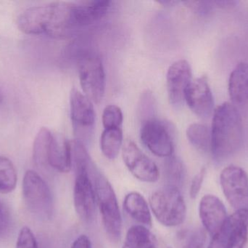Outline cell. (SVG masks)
<instances>
[{"label": "cell", "instance_id": "3957f363", "mask_svg": "<svg viewBox=\"0 0 248 248\" xmlns=\"http://www.w3.org/2000/svg\"><path fill=\"white\" fill-rule=\"evenodd\" d=\"M150 206L156 219L165 227H174L185 221L186 207L180 190L166 186L150 197Z\"/></svg>", "mask_w": 248, "mask_h": 248}, {"label": "cell", "instance_id": "4316f807", "mask_svg": "<svg viewBox=\"0 0 248 248\" xmlns=\"http://www.w3.org/2000/svg\"><path fill=\"white\" fill-rule=\"evenodd\" d=\"M154 99L151 93H147L143 94L141 99V116L142 117V121L146 119L154 118Z\"/></svg>", "mask_w": 248, "mask_h": 248}, {"label": "cell", "instance_id": "d6986e66", "mask_svg": "<svg viewBox=\"0 0 248 248\" xmlns=\"http://www.w3.org/2000/svg\"><path fill=\"white\" fill-rule=\"evenodd\" d=\"M124 207L125 212L141 226L151 227V212L148 203L141 194L132 192L125 195Z\"/></svg>", "mask_w": 248, "mask_h": 248}, {"label": "cell", "instance_id": "836d02e7", "mask_svg": "<svg viewBox=\"0 0 248 248\" xmlns=\"http://www.w3.org/2000/svg\"><path fill=\"white\" fill-rule=\"evenodd\" d=\"M158 3L165 6H173L175 4H177L178 1H170V0H169V1H165V0H163V1H159Z\"/></svg>", "mask_w": 248, "mask_h": 248}, {"label": "cell", "instance_id": "44dd1931", "mask_svg": "<svg viewBox=\"0 0 248 248\" xmlns=\"http://www.w3.org/2000/svg\"><path fill=\"white\" fill-rule=\"evenodd\" d=\"M123 144L122 128L105 129L100 139V147L103 154L109 160L117 157Z\"/></svg>", "mask_w": 248, "mask_h": 248}, {"label": "cell", "instance_id": "30bf717a", "mask_svg": "<svg viewBox=\"0 0 248 248\" xmlns=\"http://www.w3.org/2000/svg\"><path fill=\"white\" fill-rule=\"evenodd\" d=\"M248 211H236L212 237L208 248H244L248 240Z\"/></svg>", "mask_w": 248, "mask_h": 248}, {"label": "cell", "instance_id": "5bb4252c", "mask_svg": "<svg viewBox=\"0 0 248 248\" xmlns=\"http://www.w3.org/2000/svg\"><path fill=\"white\" fill-rule=\"evenodd\" d=\"M167 90L169 100L173 106H181L185 100V93L192 82V69L186 60L173 63L168 70Z\"/></svg>", "mask_w": 248, "mask_h": 248}, {"label": "cell", "instance_id": "4fadbf2b", "mask_svg": "<svg viewBox=\"0 0 248 248\" xmlns=\"http://www.w3.org/2000/svg\"><path fill=\"white\" fill-rule=\"evenodd\" d=\"M185 101L200 117L206 119L214 114V96L206 77L192 80L185 93Z\"/></svg>", "mask_w": 248, "mask_h": 248}, {"label": "cell", "instance_id": "f1b7e54d", "mask_svg": "<svg viewBox=\"0 0 248 248\" xmlns=\"http://www.w3.org/2000/svg\"><path fill=\"white\" fill-rule=\"evenodd\" d=\"M205 174H206V168L202 167L192 179V182H191L190 189H189V196L192 199H195L201 192Z\"/></svg>", "mask_w": 248, "mask_h": 248}, {"label": "cell", "instance_id": "603a6c76", "mask_svg": "<svg viewBox=\"0 0 248 248\" xmlns=\"http://www.w3.org/2000/svg\"><path fill=\"white\" fill-rule=\"evenodd\" d=\"M164 171L168 186L180 189L186 177V169L182 160L173 155L167 157L164 163Z\"/></svg>", "mask_w": 248, "mask_h": 248}, {"label": "cell", "instance_id": "5b68a950", "mask_svg": "<svg viewBox=\"0 0 248 248\" xmlns=\"http://www.w3.org/2000/svg\"><path fill=\"white\" fill-rule=\"evenodd\" d=\"M23 197L28 210L41 219H49L53 214V199L49 186L33 170H28L23 177Z\"/></svg>", "mask_w": 248, "mask_h": 248}, {"label": "cell", "instance_id": "cb8c5ba5", "mask_svg": "<svg viewBox=\"0 0 248 248\" xmlns=\"http://www.w3.org/2000/svg\"><path fill=\"white\" fill-rule=\"evenodd\" d=\"M17 182L14 165L7 157L0 156V193L6 195L14 191Z\"/></svg>", "mask_w": 248, "mask_h": 248}, {"label": "cell", "instance_id": "1f68e13d", "mask_svg": "<svg viewBox=\"0 0 248 248\" xmlns=\"http://www.w3.org/2000/svg\"><path fill=\"white\" fill-rule=\"evenodd\" d=\"M71 248H93V247H92V243L90 238L85 234H82L74 240Z\"/></svg>", "mask_w": 248, "mask_h": 248}, {"label": "cell", "instance_id": "8fae6325", "mask_svg": "<svg viewBox=\"0 0 248 248\" xmlns=\"http://www.w3.org/2000/svg\"><path fill=\"white\" fill-rule=\"evenodd\" d=\"M140 136L144 145L155 155L165 158L173 155L171 131L165 122L155 117L142 121Z\"/></svg>", "mask_w": 248, "mask_h": 248}, {"label": "cell", "instance_id": "484cf974", "mask_svg": "<svg viewBox=\"0 0 248 248\" xmlns=\"http://www.w3.org/2000/svg\"><path fill=\"white\" fill-rule=\"evenodd\" d=\"M16 248H39L36 237L29 227H24L20 230Z\"/></svg>", "mask_w": 248, "mask_h": 248}, {"label": "cell", "instance_id": "d6a6232c", "mask_svg": "<svg viewBox=\"0 0 248 248\" xmlns=\"http://www.w3.org/2000/svg\"><path fill=\"white\" fill-rule=\"evenodd\" d=\"M214 4L218 7H223V8H231V7H234L237 1H215Z\"/></svg>", "mask_w": 248, "mask_h": 248}, {"label": "cell", "instance_id": "9a60e30c", "mask_svg": "<svg viewBox=\"0 0 248 248\" xmlns=\"http://www.w3.org/2000/svg\"><path fill=\"white\" fill-rule=\"evenodd\" d=\"M72 167L71 142L61 134L52 133L46 148L45 169L68 173Z\"/></svg>", "mask_w": 248, "mask_h": 248}, {"label": "cell", "instance_id": "7a4b0ae2", "mask_svg": "<svg viewBox=\"0 0 248 248\" xmlns=\"http://www.w3.org/2000/svg\"><path fill=\"white\" fill-rule=\"evenodd\" d=\"M213 115L211 152L216 161L222 162L232 157L243 145V120L238 109L229 102L218 106Z\"/></svg>", "mask_w": 248, "mask_h": 248}, {"label": "cell", "instance_id": "7402d4cb", "mask_svg": "<svg viewBox=\"0 0 248 248\" xmlns=\"http://www.w3.org/2000/svg\"><path fill=\"white\" fill-rule=\"evenodd\" d=\"M186 136L194 147L202 151H211V130L206 125L192 123L186 130Z\"/></svg>", "mask_w": 248, "mask_h": 248}, {"label": "cell", "instance_id": "83f0119b", "mask_svg": "<svg viewBox=\"0 0 248 248\" xmlns=\"http://www.w3.org/2000/svg\"><path fill=\"white\" fill-rule=\"evenodd\" d=\"M206 241V233L203 229L194 230L186 240L185 248H203Z\"/></svg>", "mask_w": 248, "mask_h": 248}, {"label": "cell", "instance_id": "8992f818", "mask_svg": "<svg viewBox=\"0 0 248 248\" xmlns=\"http://www.w3.org/2000/svg\"><path fill=\"white\" fill-rule=\"evenodd\" d=\"M78 75L84 95L93 103L103 100L106 79L103 61L94 52H84L78 59Z\"/></svg>", "mask_w": 248, "mask_h": 248}, {"label": "cell", "instance_id": "ac0fdd59", "mask_svg": "<svg viewBox=\"0 0 248 248\" xmlns=\"http://www.w3.org/2000/svg\"><path fill=\"white\" fill-rule=\"evenodd\" d=\"M108 0H93L75 3L76 18L78 27L93 24L104 17L110 7Z\"/></svg>", "mask_w": 248, "mask_h": 248}, {"label": "cell", "instance_id": "6da1fadb", "mask_svg": "<svg viewBox=\"0 0 248 248\" xmlns=\"http://www.w3.org/2000/svg\"><path fill=\"white\" fill-rule=\"evenodd\" d=\"M19 29L27 34L68 37L77 28L75 3L56 1L25 10L17 19Z\"/></svg>", "mask_w": 248, "mask_h": 248}, {"label": "cell", "instance_id": "d4e9b609", "mask_svg": "<svg viewBox=\"0 0 248 248\" xmlns=\"http://www.w3.org/2000/svg\"><path fill=\"white\" fill-rule=\"evenodd\" d=\"M123 119L122 109L116 105H109L103 111V123L105 129L122 128Z\"/></svg>", "mask_w": 248, "mask_h": 248}, {"label": "cell", "instance_id": "ffe728a7", "mask_svg": "<svg viewBox=\"0 0 248 248\" xmlns=\"http://www.w3.org/2000/svg\"><path fill=\"white\" fill-rule=\"evenodd\" d=\"M155 243V237L147 227L136 225L127 231L123 248H154Z\"/></svg>", "mask_w": 248, "mask_h": 248}, {"label": "cell", "instance_id": "d590c367", "mask_svg": "<svg viewBox=\"0 0 248 248\" xmlns=\"http://www.w3.org/2000/svg\"></svg>", "mask_w": 248, "mask_h": 248}, {"label": "cell", "instance_id": "ba28073f", "mask_svg": "<svg viewBox=\"0 0 248 248\" xmlns=\"http://www.w3.org/2000/svg\"><path fill=\"white\" fill-rule=\"evenodd\" d=\"M225 198L236 211H248V176L241 167L230 165L220 176Z\"/></svg>", "mask_w": 248, "mask_h": 248}, {"label": "cell", "instance_id": "4dcf8cb0", "mask_svg": "<svg viewBox=\"0 0 248 248\" xmlns=\"http://www.w3.org/2000/svg\"><path fill=\"white\" fill-rule=\"evenodd\" d=\"M10 225V216L8 210L0 200V237L5 235Z\"/></svg>", "mask_w": 248, "mask_h": 248}, {"label": "cell", "instance_id": "52a82bcc", "mask_svg": "<svg viewBox=\"0 0 248 248\" xmlns=\"http://www.w3.org/2000/svg\"><path fill=\"white\" fill-rule=\"evenodd\" d=\"M97 169L95 164L75 170L74 189V208L80 219L84 222H93L96 216L97 197L91 176Z\"/></svg>", "mask_w": 248, "mask_h": 248}, {"label": "cell", "instance_id": "277c9868", "mask_svg": "<svg viewBox=\"0 0 248 248\" xmlns=\"http://www.w3.org/2000/svg\"><path fill=\"white\" fill-rule=\"evenodd\" d=\"M93 183L106 234L112 242L117 243L122 237V218L116 193L102 173L93 181Z\"/></svg>", "mask_w": 248, "mask_h": 248}, {"label": "cell", "instance_id": "f546056e", "mask_svg": "<svg viewBox=\"0 0 248 248\" xmlns=\"http://www.w3.org/2000/svg\"><path fill=\"white\" fill-rule=\"evenodd\" d=\"M185 4L191 10L202 16L209 13L215 5L214 1H185Z\"/></svg>", "mask_w": 248, "mask_h": 248}, {"label": "cell", "instance_id": "2e32d148", "mask_svg": "<svg viewBox=\"0 0 248 248\" xmlns=\"http://www.w3.org/2000/svg\"><path fill=\"white\" fill-rule=\"evenodd\" d=\"M199 214L204 229L214 237L227 221V210L223 202L214 195H208L201 199Z\"/></svg>", "mask_w": 248, "mask_h": 248}, {"label": "cell", "instance_id": "9c48e42d", "mask_svg": "<svg viewBox=\"0 0 248 248\" xmlns=\"http://www.w3.org/2000/svg\"><path fill=\"white\" fill-rule=\"evenodd\" d=\"M71 117L74 134L78 141L91 138L95 124V112L93 102L76 89L71 90L70 97Z\"/></svg>", "mask_w": 248, "mask_h": 248}, {"label": "cell", "instance_id": "7c38bea8", "mask_svg": "<svg viewBox=\"0 0 248 248\" xmlns=\"http://www.w3.org/2000/svg\"><path fill=\"white\" fill-rule=\"evenodd\" d=\"M122 156L125 166L136 179L145 183L157 182L160 173L155 163L132 141H125L122 147Z\"/></svg>", "mask_w": 248, "mask_h": 248}, {"label": "cell", "instance_id": "e575fe53", "mask_svg": "<svg viewBox=\"0 0 248 248\" xmlns=\"http://www.w3.org/2000/svg\"><path fill=\"white\" fill-rule=\"evenodd\" d=\"M1 99H2V96H1V93H0V101H1Z\"/></svg>", "mask_w": 248, "mask_h": 248}, {"label": "cell", "instance_id": "e0dca14e", "mask_svg": "<svg viewBox=\"0 0 248 248\" xmlns=\"http://www.w3.org/2000/svg\"><path fill=\"white\" fill-rule=\"evenodd\" d=\"M229 93L236 107L248 108V63L240 62L229 79Z\"/></svg>", "mask_w": 248, "mask_h": 248}]
</instances>
